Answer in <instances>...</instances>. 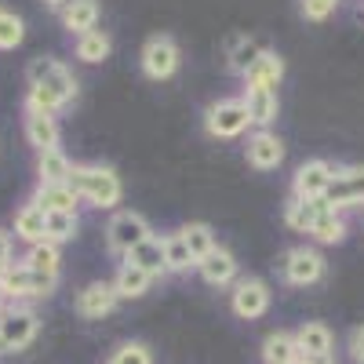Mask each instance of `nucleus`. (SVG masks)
I'll list each match as a JSON object with an SVG mask.
<instances>
[{"label":"nucleus","mask_w":364,"mask_h":364,"mask_svg":"<svg viewBox=\"0 0 364 364\" xmlns=\"http://www.w3.org/2000/svg\"><path fill=\"white\" fill-rule=\"evenodd\" d=\"M73 95H77V80L63 63H55V58H37V63H29L26 109L58 113V109H66L73 102Z\"/></svg>","instance_id":"nucleus-1"},{"label":"nucleus","mask_w":364,"mask_h":364,"mask_svg":"<svg viewBox=\"0 0 364 364\" xmlns=\"http://www.w3.org/2000/svg\"><path fill=\"white\" fill-rule=\"evenodd\" d=\"M70 186L80 200L95 204V208H117L120 204V175L113 168H102V164H73L70 171Z\"/></svg>","instance_id":"nucleus-2"},{"label":"nucleus","mask_w":364,"mask_h":364,"mask_svg":"<svg viewBox=\"0 0 364 364\" xmlns=\"http://www.w3.org/2000/svg\"><path fill=\"white\" fill-rule=\"evenodd\" d=\"M204 128L211 139H237L252 128V117H248V106L245 99H219L211 102L208 113H204Z\"/></svg>","instance_id":"nucleus-3"},{"label":"nucleus","mask_w":364,"mask_h":364,"mask_svg":"<svg viewBox=\"0 0 364 364\" xmlns=\"http://www.w3.org/2000/svg\"><path fill=\"white\" fill-rule=\"evenodd\" d=\"M55 281L51 273H37V269H29V266H8L4 269V277H0V295H8V299H48L55 291Z\"/></svg>","instance_id":"nucleus-4"},{"label":"nucleus","mask_w":364,"mask_h":364,"mask_svg":"<svg viewBox=\"0 0 364 364\" xmlns=\"http://www.w3.org/2000/svg\"><path fill=\"white\" fill-rule=\"evenodd\" d=\"M146 237H154L149 233V223L139 215V211H117V215L109 219V226H106V245H109V252L113 255H132Z\"/></svg>","instance_id":"nucleus-5"},{"label":"nucleus","mask_w":364,"mask_h":364,"mask_svg":"<svg viewBox=\"0 0 364 364\" xmlns=\"http://www.w3.org/2000/svg\"><path fill=\"white\" fill-rule=\"evenodd\" d=\"M41 321L29 306H8L4 328H0V353H22L29 343L37 339Z\"/></svg>","instance_id":"nucleus-6"},{"label":"nucleus","mask_w":364,"mask_h":364,"mask_svg":"<svg viewBox=\"0 0 364 364\" xmlns=\"http://www.w3.org/2000/svg\"><path fill=\"white\" fill-rule=\"evenodd\" d=\"M324 204L331 211H346V208H364V164L357 168H336V178L324 193Z\"/></svg>","instance_id":"nucleus-7"},{"label":"nucleus","mask_w":364,"mask_h":364,"mask_svg":"<svg viewBox=\"0 0 364 364\" xmlns=\"http://www.w3.org/2000/svg\"><path fill=\"white\" fill-rule=\"evenodd\" d=\"M281 273H284V281L295 284V288L317 284V281L324 277V255H321L317 248L299 245V248H291V252L281 259Z\"/></svg>","instance_id":"nucleus-8"},{"label":"nucleus","mask_w":364,"mask_h":364,"mask_svg":"<svg viewBox=\"0 0 364 364\" xmlns=\"http://www.w3.org/2000/svg\"><path fill=\"white\" fill-rule=\"evenodd\" d=\"M230 310L240 317V321H255L269 310V288L266 281L259 277H245V281H237L233 291H230Z\"/></svg>","instance_id":"nucleus-9"},{"label":"nucleus","mask_w":364,"mask_h":364,"mask_svg":"<svg viewBox=\"0 0 364 364\" xmlns=\"http://www.w3.org/2000/svg\"><path fill=\"white\" fill-rule=\"evenodd\" d=\"M142 73L154 80H168L178 70V44L171 37H149L142 48Z\"/></svg>","instance_id":"nucleus-10"},{"label":"nucleus","mask_w":364,"mask_h":364,"mask_svg":"<svg viewBox=\"0 0 364 364\" xmlns=\"http://www.w3.org/2000/svg\"><path fill=\"white\" fill-rule=\"evenodd\" d=\"M331 178H336V168H331L328 161H306L295 171L291 197H299V200H324Z\"/></svg>","instance_id":"nucleus-11"},{"label":"nucleus","mask_w":364,"mask_h":364,"mask_svg":"<svg viewBox=\"0 0 364 364\" xmlns=\"http://www.w3.org/2000/svg\"><path fill=\"white\" fill-rule=\"evenodd\" d=\"M120 302L113 281H95V284H87L84 291H77V314L84 321H99L106 314H113V306Z\"/></svg>","instance_id":"nucleus-12"},{"label":"nucleus","mask_w":364,"mask_h":364,"mask_svg":"<svg viewBox=\"0 0 364 364\" xmlns=\"http://www.w3.org/2000/svg\"><path fill=\"white\" fill-rule=\"evenodd\" d=\"M245 154H248V164H252V168L273 171V168L284 161V142L266 128V132H255V135L248 139V149H245Z\"/></svg>","instance_id":"nucleus-13"},{"label":"nucleus","mask_w":364,"mask_h":364,"mask_svg":"<svg viewBox=\"0 0 364 364\" xmlns=\"http://www.w3.org/2000/svg\"><path fill=\"white\" fill-rule=\"evenodd\" d=\"M26 139H29V146H37V154L58 149V124H55V113L26 109Z\"/></svg>","instance_id":"nucleus-14"},{"label":"nucleus","mask_w":364,"mask_h":364,"mask_svg":"<svg viewBox=\"0 0 364 364\" xmlns=\"http://www.w3.org/2000/svg\"><path fill=\"white\" fill-rule=\"evenodd\" d=\"M197 269H200V277H204L211 288H223V284H230V281L237 277V259H233V252H226V248L219 245L215 252H208V255L197 262Z\"/></svg>","instance_id":"nucleus-15"},{"label":"nucleus","mask_w":364,"mask_h":364,"mask_svg":"<svg viewBox=\"0 0 364 364\" xmlns=\"http://www.w3.org/2000/svg\"><path fill=\"white\" fill-rule=\"evenodd\" d=\"M299 343V357H314V353H336V336L324 321H306L295 331Z\"/></svg>","instance_id":"nucleus-16"},{"label":"nucleus","mask_w":364,"mask_h":364,"mask_svg":"<svg viewBox=\"0 0 364 364\" xmlns=\"http://www.w3.org/2000/svg\"><path fill=\"white\" fill-rule=\"evenodd\" d=\"M245 106H248V117L259 132H266L273 120H277V91L269 87H248L245 91Z\"/></svg>","instance_id":"nucleus-17"},{"label":"nucleus","mask_w":364,"mask_h":364,"mask_svg":"<svg viewBox=\"0 0 364 364\" xmlns=\"http://www.w3.org/2000/svg\"><path fill=\"white\" fill-rule=\"evenodd\" d=\"M44 223H48V211L29 200V204H22L15 211V237L26 240V245H41V240H48L44 237Z\"/></svg>","instance_id":"nucleus-18"},{"label":"nucleus","mask_w":364,"mask_h":364,"mask_svg":"<svg viewBox=\"0 0 364 364\" xmlns=\"http://www.w3.org/2000/svg\"><path fill=\"white\" fill-rule=\"evenodd\" d=\"M77 193L70 182H41L37 193H33V204H41L44 211H73L77 215Z\"/></svg>","instance_id":"nucleus-19"},{"label":"nucleus","mask_w":364,"mask_h":364,"mask_svg":"<svg viewBox=\"0 0 364 364\" xmlns=\"http://www.w3.org/2000/svg\"><path fill=\"white\" fill-rule=\"evenodd\" d=\"M281 77H284V58L277 55V51H262L259 55V63L245 73V84L248 87H277L281 84Z\"/></svg>","instance_id":"nucleus-20"},{"label":"nucleus","mask_w":364,"mask_h":364,"mask_svg":"<svg viewBox=\"0 0 364 364\" xmlns=\"http://www.w3.org/2000/svg\"><path fill=\"white\" fill-rule=\"evenodd\" d=\"M128 262H135L139 269H146L149 277H164L168 273V262H164V237H146L142 245L128 255Z\"/></svg>","instance_id":"nucleus-21"},{"label":"nucleus","mask_w":364,"mask_h":364,"mask_svg":"<svg viewBox=\"0 0 364 364\" xmlns=\"http://www.w3.org/2000/svg\"><path fill=\"white\" fill-rule=\"evenodd\" d=\"M63 26L70 33H87V29L99 26V0H66L63 8Z\"/></svg>","instance_id":"nucleus-22"},{"label":"nucleus","mask_w":364,"mask_h":364,"mask_svg":"<svg viewBox=\"0 0 364 364\" xmlns=\"http://www.w3.org/2000/svg\"><path fill=\"white\" fill-rule=\"evenodd\" d=\"M149 284H154V277H149L146 269H139L135 262H128V259L120 262L117 277H113V288H117L120 299H142L149 291Z\"/></svg>","instance_id":"nucleus-23"},{"label":"nucleus","mask_w":364,"mask_h":364,"mask_svg":"<svg viewBox=\"0 0 364 364\" xmlns=\"http://www.w3.org/2000/svg\"><path fill=\"white\" fill-rule=\"evenodd\" d=\"M299 360V343L291 331H269L262 339V364H291Z\"/></svg>","instance_id":"nucleus-24"},{"label":"nucleus","mask_w":364,"mask_h":364,"mask_svg":"<svg viewBox=\"0 0 364 364\" xmlns=\"http://www.w3.org/2000/svg\"><path fill=\"white\" fill-rule=\"evenodd\" d=\"M324 208H328L324 200H299V197H291V200L284 204V223H288L295 233H310V226L317 223V215H321Z\"/></svg>","instance_id":"nucleus-25"},{"label":"nucleus","mask_w":364,"mask_h":364,"mask_svg":"<svg viewBox=\"0 0 364 364\" xmlns=\"http://www.w3.org/2000/svg\"><path fill=\"white\" fill-rule=\"evenodd\" d=\"M109 51H113V41H109L106 29H87V33L77 37V58H80V63H87V66H95V63H102V58H109Z\"/></svg>","instance_id":"nucleus-26"},{"label":"nucleus","mask_w":364,"mask_h":364,"mask_svg":"<svg viewBox=\"0 0 364 364\" xmlns=\"http://www.w3.org/2000/svg\"><path fill=\"white\" fill-rule=\"evenodd\" d=\"M310 237L317 240V245H343L346 240V219L339 215V211L324 208L317 215V223L310 226Z\"/></svg>","instance_id":"nucleus-27"},{"label":"nucleus","mask_w":364,"mask_h":364,"mask_svg":"<svg viewBox=\"0 0 364 364\" xmlns=\"http://www.w3.org/2000/svg\"><path fill=\"white\" fill-rule=\"evenodd\" d=\"M178 237L182 240H186V248L193 252V259L200 262L208 252H215L219 248V240H215V230H211L208 223H186V226H182L178 230Z\"/></svg>","instance_id":"nucleus-28"},{"label":"nucleus","mask_w":364,"mask_h":364,"mask_svg":"<svg viewBox=\"0 0 364 364\" xmlns=\"http://www.w3.org/2000/svg\"><path fill=\"white\" fill-rule=\"evenodd\" d=\"M58 262H63V255H58V245H51V240H41V245H29L22 266L37 269V273H51V277H58Z\"/></svg>","instance_id":"nucleus-29"},{"label":"nucleus","mask_w":364,"mask_h":364,"mask_svg":"<svg viewBox=\"0 0 364 364\" xmlns=\"http://www.w3.org/2000/svg\"><path fill=\"white\" fill-rule=\"evenodd\" d=\"M70 171H73V164H70V157L63 154V149H48V154L37 157L41 182H70Z\"/></svg>","instance_id":"nucleus-30"},{"label":"nucleus","mask_w":364,"mask_h":364,"mask_svg":"<svg viewBox=\"0 0 364 364\" xmlns=\"http://www.w3.org/2000/svg\"><path fill=\"white\" fill-rule=\"evenodd\" d=\"M259 55H262V48H259L252 37H233V41H230V70L245 77V73L259 63Z\"/></svg>","instance_id":"nucleus-31"},{"label":"nucleus","mask_w":364,"mask_h":364,"mask_svg":"<svg viewBox=\"0 0 364 364\" xmlns=\"http://www.w3.org/2000/svg\"><path fill=\"white\" fill-rule=\"evenodd\" d=\"M164 262H168V273H186L190 266H197L193 252L186 248V240H182L178 233L164 237Z\"/></svg>","instance_id":"nucleus-32"},{"label":"nucleus","mask_w":364,"mask_h":364,"mask_svg":"<svg viewBox=\"0 0 364 364\" xmlns=\"http://www.w3.org/2000/svg\"><path fill=\"white\" fill-rule=\"evenodd\" d=\"M77 215L73 211H48V223H44V237L51 245H63V240H73L77 237Z\"/></svg>","instance_id":"nucleus-33"},{"label":"nucleus","mask_w":364,"mask_h":364,"mask_svg":"<svg viewBox=\"0 0 364 364\" xmlns=\"http://www.w3.org/2000/svg\"><path fill=\"white\" fill-rule=\"evenodd\" d=\"M22 37H26V22L15 11H0V51L18 48Z\"/></svg>","instance_id":"nucleus-34"},{"label":"nucleus","mask_w":364,"mask_h":364,"mask_svg":"<svg viewBox=\"0 0 364 364\" xmlns=\"http://www.w3.org/2000/svg\"><path fill=\"white\" fill-rule=\"evenodd\" d=\"M109 364H154V353H149L146 343H124L113 350Z\"/></svg>","instance_id":"nucleus-35"},{"label":"nucleus","mask_w":364,"mask_h":364,"mask_svg":"<svg viewBox=\"0 0 364 364\" xmlns=\"http://www.w3.org/2000/svg\"><path fill=\"white\" fill-rule=\"evenodd\" d=\"M331 11H336V0H302V15L310 22H324Z\"/></svg>","instance_id":"nucleus-36"},{"label":"nucleus","mask_w":364,"mask_h":364,"mask_svg":"<svg viewBox=\"0 0 364 364\" xmlns=\"http://www.w3.org/2000/svg\"><path fill=\"white\" fill-rule=\"evenodd\" d=\"M346 350H350V357H353L357 364H364V324L350 331V343H346Z\"/></svg>","instance_id":"nucleus-37"},{"label":"nucleus","mask_w":364,"mask_h":364,"mask_svg":"<svg viewBox=\"0 0 364 364\" xmlns=\"http://www.w3.org/2000/svg\"><path fill=\"white\" fill-rule=\"evenodd\" d=\"M8 266H11V237L0 230V277H4Z\"/></svg>","instance_id":"nucleus-38"},{"label":"nucleus","mask_w":364,"mask_h":364,"mask_svg":"<svg viewBox=\"0 0 364 364\" xmlns=\"http://www.w3.org/2000/svg\"><path fill=\"white\" fill-rule=\"evenodd\" d=\"M44 4H48L51 11H58V15H63V8H66V0H44Z\"/></svg>","instance_id":"nucleus-39"},{"label":"nucleus","mask_w":364,"mask_h":364,"mask_svg":"<svg viewBox=\"0 0 364 364\" xmlns=\"http://www.w3.org/2000/svg\"><path fill=\"white\" fill-rule=\"evenodd\" d=\"M4 317H8V306H0V328H4Z\"/></svg>","instance_id":"nucleus-40"},{"label":"nucleus","mask_w":364,"mask_h":364,"mask_svg":"<svg viewBox=\"0 0 364 364\" xmlns=\"http://www.w3.org/2000/svg\"><path fill=\"white\" fill-rule=\"evenodd\" d=\"M291 364H302V360H291Z\"/></svg>","instance_id":"nucleus-41"}]
</instances>
